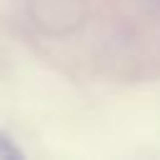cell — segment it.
Returning <instances> with one entry per match:
<instances>
[{
  "instance_id": "obj_1",
  "label": "cell",
  "mask_w": 160,
  "mask_h": 160,
  "mask_svg": "<svg viewBox=\"0 0 160 160\" xmlns=\"http://www.w3.org/2000/svg\"><path fill=\"white\" fill-rule=\"evenodd\" d=\"M0 158H12V160L22 158V152L12 145V140H10L5 132H0Z\"/></svg>"
}]
</instances>
